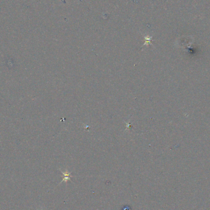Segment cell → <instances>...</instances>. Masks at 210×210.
Wrapping results in <instances>:
<instances>
[{"mask_svg":"<svg viewBox=\"0 0 210 210\" xmlns=\"http://www.w3.org/2000/svg\"><path fill=\"white\" fill-rule=\"evenodd\" d=\"M61 173L63 174V179H62V181L60 182V184H61V183H63V182H65L66 183H67V182H68V181H71V178L72 176H71V173H70L67 170L65 172L61 171Z\"/></svg>","mask_w":210,"mask_h":210,"instance_id":"obj_1","label":"cell"}]
</instances>
